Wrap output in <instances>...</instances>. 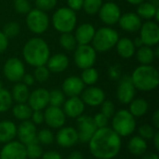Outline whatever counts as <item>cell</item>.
Listing matches in <instances>:
<instances>
[{"label": "cell", "instance_id": "6da1fadb", "mask_svg": "<svg viewBox=\"0 0 159 159\" xmlns=\"http://www.w3.org/2000/svg\"><path fill=\"white\" fill-rule=\"evenodd\" d=\"M88 143L90 154L97 159L115 158L122 145L121 137L108 127L98 129Z\"/></svg>", "mask_w": 159, "mask_h": 159}, {"label": "cell", "instance_id": "7a4b0ae2", "mask_svg": "<svg viewBox=\"0 0 159 159\" xmlns=\"http://www.w3.org/2000/svg\"><path fill=\"white\" fill-rule=\"evenodd\" d=\"M22 56L29 65L38 67L46 65L50 57V49L44 39L40 37H33L23 46Z\"/></svg>", "mask_w": 159, "mask_h": 159}, {"label": "cell", "instance_id": "3957f363", "mask_svg": "<svg viewBox=\"0 0 159 159\" xmlns=\"http://www.w3.org/2000/svg\"><path fill=\"white\" fill-rule=\"evenodd\" d=\"M130 78L135 89L141 91H152L158 87L159 73L151 64L138 66L133 71Z\"/></svg>", "mask_w": 159, "mask_h": 159}, {"label": "cell", "instance_id": "277c9868", "mask_svg": "<svg viewBox=\"0 0 159 159\" xmlns=\"http://www.w3.org/2000/svg\"><path fill=\"white\" fill-rule=\"evenodd\" d=\"M119 34L116 30L109 26L101 27L95 31L92 39V47L98 52H105L112 49L117 43Z\"/></svg>", "mask_w": 159, "mask_h": 159}, {"label": "cell", "instance_id": "5b68a950", "mask_svg": "<svg viewBox=\"0 0 159 159\" xmlns=\"http://www.w3.org/2000/svg\"><path fill=\"white\" fill-rule=\"evenodd\" d=\"M52 25L61 34L71 33L75 30L77 17L75 11L72 10L68 7H62L58 8L52 16Z\"/></svg>", "mask_w": 159, "mask_h": 159}, {"label": "cell", "instance_id": "8992f818", "mask_svg": "<svg viewBox=\"0 0 159 159\" xmlns=\"http://www.w3.org/2000/svg\"><path fill=\"white\" fill-rule=\"evenodd\" d=\"M112 129L120 137H128L131 135L136 129L135 117L129 110H119L113 116Z\"/></svg>", "mask_w": 159, "mask_h": 159}, {"label": "cell", "instance_id": "52a82bcc", "mask_svg": "<svg viewBox=\"0 0 159 159\" xmlns=\"http://www.w3.org/2000/svg\"><path fill=\"white\" fill-rule=\"evenodd\" d=\"M26 24L32 33L42 34L48 29L49 19L45 11L34 8L26 14Z\"/></svg>", "mask_w": 159, "mask_h": 159}, {"label": "cell", "instance_id": "ba28073f", "mask_svg": "<svg viewBox=\"0 0 159 159\" xmlns=\"http://www.w3.org/2000/svg\"><path fill=\"white\" fill-rule=\"evenodd\" d=\"M97 60V51L90 45H77L74 53V61L76 66L82 70L93 67Z\"/></svg>", "mask_w": 159, "mask_h": 159}, {"label": "cell", "instance_id": "9c48e42d", "mask_svg": "<svg viewBox=\"0 0 159 159\" xmlns=\"http://www.w3.org/2000/svg\"><path fill=\"white\" fill-rule=\"evenodd\" d=\"M3 73L5 77L11 82H19L25 74L23 62L18 58H9L4 64Z\"/></svg>", "mask_w": 159, "mask_h": 159}, {"label": "cell", "instance_id": "30bf717a", "mask_svg": "<svg viewBox=\"0 0 159 159\" xmlns=\"http://www.w3.org/2000/svg\"><path fill=\"white\" fill-rule=\"evenodd\" d=\"M140 37L144 46L154 47L159 42V25L155 20H146L140 28Z\"/></svg>", "mask_w": 159, "mask_h": 159}, {"label": "cell", "instance_id": "8fae6325", "mask_svg": "<svg viewBox=\"0 0 159 159\" xmlns=\"http://www.w3.org/2000/svg\"><path fill=\"white\" fill-rule=\"evenodd\" d=\"M77 119V134H78V141L81 143H89V140L92 138L96 130L98 129L93 117L86 115H82Z\"/></svg>", "mask_w": 159, "mask_h": 159}, {"label": "cell", "instance_id": "7c38bea8", "mask_svg": "<svg viewBox=\"0 0 159 159\" xmlns=\"http://www.w3.org/2000/svg\"><path fill=\"white\" fill-rule=\"evenodd\" d=\"M100 20L107 26L115 25L118 22L121 16L120 7L114 2H107L102 4L99 12Z\"/></svg>", "mask_w": 159, "mask_h": 159}, {"label": "cell", "instance_id": "4fadbf2b", "mask_svg": "<svg viewBox=\"0 0 159 159\" xmlns=\"http://www.w3.org/2000/svg\"><path fill=\"white\" fill-rule=\"evenodd\" d=\"M66 116L61 107L48 106L44 112V122L51 129H61L64 126Z\"/></svg>", "mask_w": 159, "mask_h": 159}, {"label": "cell", "instance_id": "5bb4252c", "mask_svg": "<svg viewBox=\"0 0 159 159\" xmlns=\"http://www.w3.org/2000/svg\"><path fill=\"white\" fill-rule=\"evenodd\" d=\"M0 159H27L25 145L19 141L5 143L0 152Z\"/></svg>", "mask_w": 159, "mask_h": 159}, {"label": "cell", "instance_id": "9a60e30c", "mask_svg": "<svg viewBox=\"0 0 159 159\" xmlns=\"http://www.w3.org/2000/svg\"><path fill=\"white\" fill-rule=\"evenodd\" d=\"M136 89L131 81L130 76H124L117 87L116 97L117 100L123 104H129L135 97Z\"/></svg>", "mask_w": 159, "mask_h": 159}, {"label": "cell", "instance_id": "2e32d148", "mask_svg": "<svg viewBox=\"0 0 159 159\" xmlns=\"http://www.w3.org/2000/svg\"><path fill=\"white\" fill-rule=\"evenodd\" d=\"M49 91L44 88H38L33 90L28 98V105L33 111H42L48 105Z\"/></svg>", "mask_w": 159, "mask_h": 159}, {"label": "cell", "instance_id": "e0dca14e", "mask_svg": "<svg viewBox=\"0 0 159 159\" xmlns=\"http://www.w3.org/2000/svg\"><path fill=\"white\" fill-rule=\"evenodd\" d=\"M36 134V126L30 120L21 121L17 128V136L19 138V142L24 145L37 142Z\"/></svg>", "mask_w": 159, "mask_h": 159}, {"label": "cell", "instance_id": "ac0fdd59", "mask_svg": "<svg viewBox=\"0 0 159 159\" xmlns=\"http://www.w3.org/2000/svg\"><path fill=\"white\" fill-rule=\"evenodd\" d=\"M80 95H81V100L85 104L93 107L101 105L105 100L104 91L101 88L94 87V86H89V88L84 89V90Z\"/></svg>", "mask_w": 159, "mask_h": 159}, {"label": "cell", "instance_id": "d6986e66", "mask_svg": "<svg viewBox=\"0 0 159 159\" xmlns=\"http://www.w3.org/2000/svg\"><path fill=\"white\" fill-rule=\"evenodd\" d=\"M57 143L63 148H70L78 142V134L73 127H61L56 134Z\"/></svg>", "mask_w": 159, "mask_h": 159}, {"label": "cell", "instance_id": "ffe728a7", "mask_svg": "<svg viewBox=\"0 0 159 159\" xmlns=\"http://www.w3.org/2000/svg\"><path fill=\"white\" fill-rule=\"evenodd\" d=\"M120 28L129 33H136L140 30L143 21L142 19L134 12H127L121 14L117 22Z\"/></svg>", "mask_w": 159, "mask_h": 159}, {"label": "cell", "instance_id": "44dd1931", "mask_svg": "<svg viewBox=\"0 0 159 159\" xmlns=\"http://www.w3.org/2000/svg\"><path fill=\"white\" fill-rule=\"evenodd\" d=\"M85 105L86 104L78 96L69 97V99L63 102L62 110L66 116L70 118H77L83 115L85 111Z\"/></svg>", "mask_w": 159, "mask_h": 159}, {"label": "cell", "instance_id": "7402d4cb", "mask_svg": "<svg viewBox=\"0 0 159 159\" xmlns=\"http://www.w3.org/2000/svg\"><path fill=\"white\" fill-rule=\"evenodd\" d=\"M85 89V84L78 76H69L62 83V92L68 97L79 96Z\"/></svg>", "mask_w": 159, "mask_h": 159}, {"label": "cell", "instance_id": "603a6c76", "mask_svg": "<svg viewBox=\"0 0 159 159\" xmlns=\"http://www.w3.org/2000/svg\"><path fill=\"white\" fill-rule=\"evenodd\" d=\"M137 15L143 20H151L155 19L156 22L159 21V7L155 3L151 2H143L138 5Z\"/></svg>", "mask_w": 159, "mask_h": 159}, {"label": "cell", "instance_id": "cb8c5ba5", "mask_svg": "<svg viewBox=\"0 0 159 159\" xmlns=\"http://www.w3.org/2000/svg\"><path fill=\"white\" fill-rule=\"evenodd\" d=\"M95 28L90 23L80 24L75 33V37L78 45H89L95 34Z\"/></svg>", "mask_w": 159, "mask_h": 159}, {"label": "cell", "instance_id": "d4e9b609", "mask_svg": "<svg viewBox=\"0 0 159 159\" xmlns=\"http://www.w3.org/2000/svg\"><path fill=\"white\" fill-rule=\"evenodd\" d=\"M47 67L49 72L61 73L64 72L69 66V58L62 53H57L48 58L47 61Z\"/></svg>", "mask_w": 159, "mask_h": 159}, {"label": "cell", "instance_id": "484cf974", "mask_svg": "<svg viewBox=\"0 0 159 159\" xmlns=\"http://www.w3.org/2000/svg\"><path fill=\"white\" fill-rule=\"evenodd\" d=\"M17 136V126L10 120H3L0 122V143H7Z\"/></svg>", "mask_w": 159, "mask_h": 159}, {"label": "cell", "instance_id": "4316f807", "mask_svg": "<svg viewBox=\"0 0 159 159\" xmlns=\"http://www.w3.org/2000/svg\"><path fill=\"white\" fill-rule=\"evenodd\" d=\"M116 48L118 55L124 59L131 58L136 51V48L133 44V41L128 37L119 38L116 45Z\"/></svg>", "mask_w": 159, "mask_h": 159}, {"label": "cell", "instance_id": "83f0119b", "mask_svg": "<svg viewBox=\"0 0 159 159\" xmlns=\"http://www.w3.org/2000/svg\"><path fill=\"white\" fill-rule=\"evenodd\" d=\"M128 149L134 156H143L147 150V143L142 137L134 136L129 140L128 143Z\"/></svg>", "mask_w": 159, "mask_h": 159}, {"label": "cell", "instance_id": "f1b7e54d", "mask_svg": "<svg viewBox=\"0 0 159 159\" xmlns=\"http://www.w3.org/2000/svg\"><path fill=\"white\" fill-rule=\"evenodd\" d=\"M129 104V111L134 117H142L147 113L149 109L148 102L142 98L133 99Z\"/></svg>", "mask_w": 159, "mask_h": 159}, {"label": "cell", "instance_id": "f546056e", "mask_svg": "<svg viewBox=\"0 0 159 159\" xmlns=\"http://www.w3.org/2000/svg\"><path fill=\"white\" fill-rule=\"evenodd\" d=\"M30 91L27 86L23 83H17L11 91V97L14 102L17 103H24L28 101Z\"/></svg>", "mask_w": 159, "mask_h": 159}, {"label": "cell", "instance_id": "4dcf8cb0", "mask_svg": "<svg viewBox=\"0 0 159 159\" xmlns=\"http://www.w3.org/2000/svg\"><path fill=\"white\" fill-rule=\"evenodd\" d=\"M135 54L138 61L143 65L151 64L156 59L154 54V49L152 48V47H148L144 45L139 48L137 51H135Z\"/></svg>", "mask_w": 159, "mask_h": 159}, {"label": "cell", "instance_id": "1f68e13d", "mask_svg": "<svg viewBox=\"0 0 159 159\" xmlns=\"http://www.w3.org/2000/svg\"><path fill=\"white\" fill-rule=\"evenodd\" d=\"M33 110L31 107L28 105V103H17L13 108H12V114L14 117L20 121H25L29 120L31 118Z\"/></svg>", "mask_w": 159, "mask_h": 159}, {"label": "cell", "instance_id": "d6a6232c", "mask_svg": "<svg viewBox=\"0 0 159 159\" xmlns=\"http://www.w3.org/2000/svg\"><path fill=\"white\" fill-rule=\"evenodd\" d=\"M59 43H60L61 47L67 51L75 50V48L77 47V42L75 40V35L72 33L61 34L60 36V39H59Z\"/></svg>", "mask_w": 159, "mask_h": 159}, {"label": "cell", "instance_id": "836d02e7", "mask_svg": "<svg viewBox=\"0 0 159 159\" xmlns=\"http://www.w3.org/2000/svg\"><path fill=\"white\" fill-rule=\"evenodd\" d=\"M80 78H81V80L83 81V83L85 85L93 86V85H95L97 83V81L99 79V73L93 67L86 68V69L83 70Z\"/></svg>", "mask_w": 159, "mask_h": 159}, {"label": "cell", "instance_id": "e575fe53", "mask_svg": "<svg viewBox=\"0 0 159 159\" xmlns=\"http://www.w3.org/2000/svg\"><path fill=\"white\" fill-rule=\"evenodd\" d=\"M12 102L13 100L11 97V93L5 89H0V113H5L8 111L12 106Z\"/></svg>", "mask_w": 159, "mask_h": 159}, {"label": "cell", "instance_id": "d590c367", "mask_svg": "<svg viewBox=\"0 0 159 159\" xmlns=\"http://www.w3.org/2000/svg\"><path fill=\"white\" fill-rule=\"evenodd\" d=\"M26 156L28 159H39L43 155V150L37 142H34L25 145Z\"/></svg>", "mask_w": 159, "mask_h": 159}, {"label": "cell", "instance_id": "8d00e7d4", "mask_svg": "<svg viewBox=\"0 0 159 159\" xmlns=\"http://www.w3.org/2000/svg\"><path fill=\"white\" fill-rule=\"evenodd\" d=\"M102 5V0H84L83 9L88 15H95L99 12Z\"/></svg>", "mask_w": 159, "mask_h": 159}, {"label": "cell", "instance_id": "74e56055", "mask_svg": "<svg viewBox=\"0 0 159 159\" xmlns=\"http://www.w3.org/2000/svg\"><path fill=\"white\" fill-rule=\"evenodd\" d=\"M54 134L48 129H43L36 134V141L43 145H49L54 142Z\"/></svg>", "mask_w": 159, "mask_h": 159}, {"label": "cell", "instance_id": "f35d334b", "mask_svg": "<svg viewBox=\"0 0 159 159\" xmlns=\"http://www.w3.org/2000/svg\"><path fill=\"white\" fill-rule=\"evenodd\" d=\"M64 102H65L64 94L61 90L53 89L49 92V98H48V104L49 105L61 107Z\"/></svg>", "mask_w": 159, "mask_h": 159}, {"label": "cell", "instance_id": "ab89813d", "mask_svg": "<svg viewBox=\"0 0 159 159\" xmlns=\"http://www.w3.org/2000/svg\"><path fill=\"white\" fill-rule=\"evenodd\" d=\"M3 34L9 39L16 37L20 32V26L17 21H9L3 28Z\"/></svg>", "mask_w": 159, "mask_h": 159}, {"label": "cell", "instance_id": "60d3db41", "mask_svg": "<svg viewBox=\"0 0 159 159\" xmlns=\"http://www.w3.org/2000/svg\"><path fill=\"white\" fill-rule=\"evenodd\" d=\"M49 74L50 72L48 69V67L46 65H42V66L35 67V70L34 72V80H36L37 82L44 83L49 78Z\"/></svg>", "mask_w": 159, "mask_h": 159}, {"label": "cell", "instance_id": "b9f144b4", "mask_svg": "<svg viewBox=\"0 0 159 159\" xmlns=\"http://www.w3.org/2000/svg\"><path fill=\"white\" fill-rule=\"evenodd\" d=\"M156 131L157 130H155V128L150 125H142L138 129L139 136L144 139L145 141L153 139Z\"/></svg>", "mask_w": 159, "mask_h": 159}, {"label": "cell", "instance_id": "7bdbcfd3", "mask_svg": "<svg viewBox=\"0 0 159 159\" xmlns=\"http://www.w3.org/2000/svg\"><path fill=\"white\" fill-rule=\"evenodd\" d=\"M14 9L20 14H27L32 9L29 0H15Z\"/></svg>", "mask_w": 159, "mask_h": 159}, {"label": "cell", "instance_id": "ee69618b", "mask_svg": "<svg viewBox=\"0 0 159 159\" xmlns=\"http://www.w3.org/2000/svg\"><path fill=\"white\" fill-rule=\"evenodd\" d=\"M58 0H35V7L37 9L42 11H49L52 10L56 5Z\"/></svg>", "mask_w": 159, "mask_h": 159}, {"label": "cell", "instance_id": "f6af8a7d", "mask_svg": "<svg viewBox=\"0 0 159 159\" xmlns=\"http://www.w3.org/2000/svg\"><path fill=\"white\" fill-rule=\"evenodd\" d=\"M102 105V114H103L108 119L113 117V116L115 115L116 112V107L115 104L112 101L109 100H104V102L101 104Z\"/></svg>", "mask_w": 159, "mask_h": 159}, {"label": "cell", "instance_id": "bcb514c9", "mask_svg": "<svg viewBox=\"0 0 159 159\" xmlns=\"http://www.w3.org/2000/svg\"><path fill=\"white\" fill-rule=\"evenodd\" d=\"M94 123L97 127V129H102V128H105L107 127L108 124V118L102 113H98L95 115V116L93 117Z\"/></svg>", "mask_w": 159, "mask_h": 159}, {"label": "cell", "instance_id": "7dc6e473", "mask_svg": "<svg viewBox=\"0 0 159 159\" xmlns=\"http://www.w3.org/2000/svg\"><path fill=\"white\" fill-rule=\"evenodd\" d=\"M31 121L36 126L44 123V113L42 111H33L31 116Z\"/></svg>", "mask_w": 159, "mask_h": 159}, {"label": "cell", "instance_id": "c3c4849f", "mask_svg": "<svg viewBox=\"0 0 159 159\" xmlns=\"http://www.w3.org/2000/svg\"><path fill=\"white\" fill-rule=\"evenodd\" d=\"M84 0H67V7L74 11H79L83 7Z\"/></svg>", "mask_w": 159, "mask_h": 159}, {"label": "cell", "instance_id": "681fc988", "mask_svg": "<svg viewBox=\"0 0 159 159\" xmlns=\"http://www.w3.org/2000/svg\"><path fill=\"white\" fill-rule=\"evenodd\" d=\"M109 76L114 79V80H116L118 78H120L121 76V69L119 67V65H113L109 68Z\"/></svg>", "mask_w": 159, "mask_h": 159}, {"label": "cell", "instance_id": "f907efd6", "mask_svg": "<svg viewBox=\"0 0 159 159\" xmlns=\"http://www.w3.org/2000/svg\"><path fill=\"white\" fill-rule=\"evenodd\" d=\"M41 157L42 159H62L60 153H58L57 151H53V150L43 153Z\"/></svg>", "mask_w": 159, "mask_h": 159}, {"label": "cell", "instance_id": "816d5d0a", "mask_svg": "<svg viewBox=\"0 0 159 159\" xmlns=\"http://www.w3.org/2000/svg\"><path fill=\"white\" fill-rule=\"evenodd\" d=\"M7 47H8V38L3 34L2 31H0V54L6 51Z\"/></svg>", "mask_w": 159, "mask_h": 159}, {"label": "cell", "instance_id": "f5cc1de1", "mask_svg": "<svg viewBox=\"0 0 159 159\" xmlns=\"http://www.w3.org/2000/svg\"><path fill=\"white\" fill-rule=\"evenodd\" d=\"M21 81H22V83L25 86L29 87V86L34 85L35 80H34V77L33 75H31V74H24L23 76H22V78H21Z\"/></svg>", "mask_w": 159, "mask_h": 159}, {"label": "cell", "instance_id": "db71d44e", "mask_svg": "<svg viewBox=\"0 0 159 159\" xmlns=\"http://www.w3.org/2000/svg\"><path fill=\"white\" fill-rule=\"evenodd\" d=\"M153 125L156 129H159V110H156L152 117Z\"/></svg>", "mask_w": 159, "mask_h": 159}, {"label": "cell", "instance_id": "11a10c76", "mask_svg": "<svg viewBox=\"0 0 159 159\" xmlns=\"http://www.w3.org/2000/svg\"><path fill=\"white\" fill-rule=\"evenodd\" d=\"M67 159H84V157L79 151H74L68 156Z\"/></svg>", "mask_w": 159, "mask_h": 159}, {"label": "cell", "instance_id": "9f6ffc18", "mask_svg": "<svg viewBox=\"0 0 159 159\" xmlns=\"http://www.w3.org/2000/svg\"><path fill=\"white\" fill-rule=\"evenodd\" d=\"M153 142H154V145L157 151H159V131H156L154 137H153Z\"/></svg>", "mask_w": 159, "mask_h": 159}, {"label": "cell", "instance_id": "6f0895ef", "mask_svg": "<svg viewBox=\"0 0 159 159\" xmlns=\"http://www.w3.org/2000/svg\"><path fill=\"white\" fill-rule=\"evenodd\" d=\"M143 159H159V157L156 153H147L143 156Z\"/></svg>", "mask_w": 159, "mask_h": 159}, {"label": "cell", "instance_id": "680465c9", "mask_svg": "<svg viewBox=\"0 0 159 159\" xmlns=\"http://www.w3.org/2000/svg\"><path fill=\"white\" fill-rule=\"evenodd\" d=\"M133 44H134V46H135L136 48H141L142 46H143V41H142V39H141L140 36L136 37V38L133 40Z\"/></svg>", "mask_w": 159, "mask_h": 159}, {"label": "cell", "instance_id": "91938a15", "mask_svg": "<svg viewBox=\"0 0 159 159\" xmlns=\"http://www.w3.org/2000/svg\"><path fill=\"white\" fill-rule=\"evenodd\" d=\"M128 3H129V4H131V5H140L141 3H143V2H144L145 0H126Z\"/></svg>", "mask_w": 159, "mask_h": 159}, {"label": "cell", "instance_id": "94428289", "mask_svg": "<svg viewBox=\"0 0 159 159\" xmlns=\"http://www.w3.org/2000/svg\"><path fill=\"white\" fill-rule=\"evenodd\" d=\"M154 54H155V58H156V59H157L159 57V48L157 47H157H156V49L154 50Z\"/></svg>", "mask_w": 159, "mask_h": 159}, {"label": "cell", "instance_id": "6125c7cd", "mask_svg": "<svg viewBox=\"0 0 159 159\" xmlns=\"http://www.w3.org/2000/svg\"><path fill=\"white\" fill-rule=\"evenodd\" d=\"M3 89V87H2V84H1V82H0V89Z\"/></svg>", "mask_w": 159, "mask_h": 159}, {"label": "cell", "instance_id": "be15d7a7", "mask_svg": "<svg viewBox=\"0 0 159 159\" xmlns=\"http://www.w3.org/2000/svg\"><path fill=\"white\" fill-rule=\"evenodd\" d=\"M156 2H158V0H156Z\"/></svg>", "mask_w": 159, "mask_h": 159}, {"label": "cell", "instance_id": "e7e4bbea", "mask_svg": "<svg viewBox=\"0 0 159 159\" xmlns=\"http://www.w3.org/2000/svg\"><path fill=\"white\" fill-rule=\"evenodd\" d=\"M27 159H28V158H27Z\"/></svg>", "mask_w": 159, "mask_h": 159}]
</instances>
